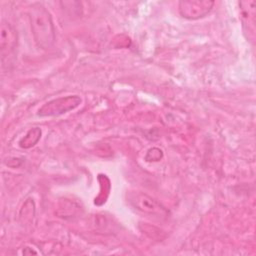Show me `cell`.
<instances>
[{"mask_svg": "<svg viewBox=\"0 0 256 256\" xmlns=\"http://www.w3.org/2000/svg\"><path fill=\"white\" fill-rule=\"evenodd\" d=\"M128 201L137 210L151 216L162 218L168 215L167 209L147 194L141 192H132L128 195Z\"/></svg>", "mask_w": 256, "mask_h": 256, "instance_id": "4", "label": "cell"}, {"mask_svg": "<svg viewBox=\"0 0 256 256\" xmlns=\"http://www.w3.org/2000/svg\"><path fill=\"white\" fill-rule=\"evenodd\" d=\"M241 6V17L243 26L246 29V32H251L254 35L255 31V1H242L240 2Z\"/></svg>", "mask_w": 256, "mask_h": 256, "instance_id": "6", "label": "cell"}, {"mask_svg": "<svg viewBox=\"0 0 256 256\" xmlns=\"http://www.w3.org/2000/svg\"><path fill=\"white\" fill-rule=\"evenodd\" d=\"M17 47V32L15 28L3 20L0 26V54L2 67L7 68L12 65Z\"/></svg>", "mask_w": 256, "mask_h": 256, "instance_id": "2", "label": "cell"}, {"mask_svg": "<svg viewBox=\"0 0 256 256\" xmlns=\"http://www.w3.org/2000/svg\"><path fill=\"white\" fill-rule=\"evenodd\" d=\"M214 6V1L209 0H183L178 4L180 15L189 20L205 17Z\"/></svg>", "mask_w": 256, "mask_h": 256, "instance_id": "5", "label": "cell"}, {"mask_svg": "<svg viewBox=\"0 0 256 256\" xmlns=\"http://www.w3.org/2000/svg\"><path fill=\"white\" fill-rule=\"evenodd\" d=\"M41 137V130L38 127L30 129L27 134L19 141V146L21 148H30L34 146Z\"/></svg>", "mask_w": 256, "mask_h": 256, "instance_id": "7", "label": "cell"}, {"mask_svg": "<svg viewBox=\"0 0 256 256\" xmlns=\"http://www.w3.org/2000/svg\"><path fill=\"white\" fill-rule=\"evenodd\" d=\"M81 101V98L77 95L56 98L48 101L41 108H39L37 114L40 117L62 115L78 107Z\"/></svg>", "mask_w": 256, "mask_h": 256, "instance_id": "3", "label": "cell"}, {"mask_svg": "<svg viewBox=\"0 0 256 256\" xmlns=\"http://www.w3.org/2000/svg\"><path fill=\"white\" fill-rule=\"evenodd\" d=\"M33 38L38 47L50 48L55 42V28L48 10L40 3L32 4L28 9Z\"/></svg>", "mask_w": 256, "mask_h": 256, "instance_id": "1", "label": "cell"}]
</instances>
